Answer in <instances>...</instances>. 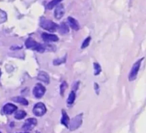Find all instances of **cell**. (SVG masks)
<instances>
[{
  "mask_svg": "<svg viewBox=\"0 0 146 133\" xmlns=\"http://www.w3.org/2000/svg\"><path fill=\"white\" fill-rule=\"evenodd\" d=\"M25 45L27 48L34 50V51H36L38 52L43 53L45 51V47L44 46L41 45V44H38V42H36L35 40L32 39L31 38H29L26 41Z\"/></svg>",
  "mask_w": 146,
  "mask_h": 133,
  "instance_id": "obj_1",
  "label": "cell"
},
{
  "mask_svg": "<svg viewBox=\"0 0 146 133\" xmlns=\"http://www.w3.org/2000/svg\"><path fill=\"white\" fill-rule=\"evenodd\" d=\"M40 26L46 31H50V32H54L56 30H58V25L54 21L48 19H41L40 21Z\"/></svg>",
  "mask_w": 146,
  "mask_h": 133,
  "instance_id": "obj_2",
  "label": "cell"
},
{
  "mask_svg": "<svg viewBox=\"0 0 146 133\" xmlns=\"http://www.w3.org/2000/svg\"><path fill=\"white\" fill-rule=\"evenodd\" d=\"M143 59V58H141V59L138 60V61H137V62H135V64H133V66L131 72H130L129 76H128V80H129L130 81H134V80H135V78H136Z\"/></svg>",
  "mask_w": 146,
  "mask_h": 133,
  "instance_id": "obj_3",
  "label": "cell"
},
{
  "mask_svg": "<svg viewBox=\"0 0 146 133\" xmlns=\"http://www.w3.org/2000/svg\"><path fill=\"white\" fill-rule=\"evenodd\" d=\"M32 112L36 116L41 117L46 112V108L43 103H37L33 108Z\"/></svg>",
  "mask_w": 146,
  "mask_h": 133,
  "instance_id": "obj_4",
  "label": "cell"
},
{
  "mask_svg": "<svg viewBox=\"0 0 146 133\" xmlns=\"http://www.w3.org/2000/svg\"><path fill=\"white\" fill-rule=\"evenodd\" d=\"M83 121V115L80 114V115H76L74 119L72 120L71 122H70L69 128L71 131H74L75 130L78 129L82 124Z\"/></svg>",
  "mask_w": 146,
  "mask_h": 133,
  "instance_id": "obj_5",
  "label": "cell"
},
{
  "mask_svg": "<svg viewBox=\"0 0 146 133\" xmlns=\"http://www.w3.org/2000/svg\"><path fill=\"white\" fill-rule=\"evenodd\" d=\"M46 93L45 87L41 83H37L33 89V95L36 98H41Z\"/></svg>",
  "mask_w": 146,
  "mask_h": 133,
  "instance_id": "obj_6",
  "label": "cell"
},
{
  "mask_svg": "<svg viewBox=\"0 0 146 133\" xmlns=\"http://www.w3.org/2000/svg\"><path fill=\"white\" fill-rule=\"evenodd\" d=\"M37 124V120L35 118H29L24 122V125H23L22 128L23 130L26 131L28 130H31Z\"/></svg>",
  "mask_w": 146,
  "mask_h": 133,
  "instance_id": "obj_7",
  "label": "cell"
},
{
  "mask_svg": "<svg viewBox=\"0 0 146 133\" xmlns=\"http://www.w3.org/2000/svg\"><path fill=\"white\" fill-rule=\"evenodd\" d=\"M65 14V9L63 4H58L54 10V17L56 19H61Z\"/></svg>",
  "mask_w": 146,
  "mask_h": 133,
  "instance_id": "obj_8",
  "label": "cell"
},
{
  "mask_svg": "<svg viewBox=\"0 0 146 133\" xmlns=\"http://www.w3.org/2000/svg\"><path fill=\"white\" fill-rule=\"evenodd\" d=\"M41 38L46 42H56L58 40V36L56 35L48 34V33H43L41 34Z\"/></svg>",
  "mask_w": 146,
  "mask_h": 133,
  "instance_id": "obj_9",
  "label": "cell"
},
{
  "mask_svg": "<svg viewBox=\"0 0 146 133\" xmlns=\"http://www.w3.org/2000/svg\"><path fill=\"white\" fill-rule=\"evenodd\" d=\"M17 110V107L12 103H7L3 108V111L7 115H11Z\"/></svg>",
  "mask_w": 146,
  "mask_h": 133,
  "instance_id": "obj_10",
  "label": "cell"
},
{
  "mask_svg": "<svg viewBox=\"0 0 146 133\" xmlns=\"http://www.w3.org/2000/svg\"><path fill=\"white\" fill-rule=\"evenodd\" d=\"M38 80L46 84H48L50 82V77L48 74L45 71H40L37 76Z\"/></svg>",
  "mask_w": 146,
  "mask_h": 133,
  "instance_id": "obj_11",
  "label": "cell"
},
{
  "mask_svg": "<svg viewBox=\"0 0 146 133\" xmlns=\"http://www.w3.org/2000/svg\"><path fill=\"white\" fill-rule=\"evenodd\" d=\"M68 22L70 26H71L74 30L78 31V30L79 29V24H78V22L77 21L76 19H75L73 18V17H69L68 18Z\"/></svg>",
  "mask_w": 146,
  "mask_h": 133,
  "instance_id": "obj_12",
  "label": "cell"
},
{
  "mask_svg": "<svg viewBox=\"0 0 146 133\" xmlns=\"http://www.w3.org/2000/svg\"><path fill=\"white\" fill-rule=\"evenodd\" d=\"M61 123L65 127H68V125L70 123L69 117H68V115H67V113L64 110L62 111V118H61Z\"/></svg>",
  "mask_w": 146,
  "mask_h": 133,
  "instance_id": "obj_13",
  "label": "cell"
},
{
  "mask_svg": "<svg viewBox=\"0 0 146 133\" xmlns=\"http://www.w3.org/2000/svg\"><path fill=\"white\" fill-rule=\"evenodd\" d=\"M58 29L61 34H66L69 32L68 26H67V24L64 22L61 23V24H60V26H58Z\"/></svg>",
  "mask_w": 146,
  "mask_h": 133,
  "instance_id": "obj_14",
  "label": "cell"
},
{
  "mask_svg": "<svg viewBox=\"0 0 146 133\" xmlns=\"http://www.w3.org/2000/svg\"><path fill=\"white\" fill-rule=\"evenodd\" d=\"M12 100L14 102L18 103L21 104V105H27L29 104L28 101H27L24 98H22V97H16V98H13Z\"/></svg>",
  "mask_w": 146,
  "mask_h": 133,
  "instance_id": "obj_15",
  "label": "cell"
},
{
  "mask_svg": "<svg viewBox=\"0 0 146 133\" xmlns=\"http://www.w3.org/2000/svg\"><path fill=\"white\" fill-rule=\"evenodd\" d=\"M26 116H27V112H26L24 111H17L15 115H14V118H15L17 120L24 119Z\"/></svg>",
  "mask_w": 146,
  "mask_h": 133,
  "instance_id": "obj_16",
  "label": "cell"
},
{
  "mask_svg": "<svg viewBox=\"0 0 146 133\" xmlns=\"http://www.w3.org/2000/svg\"><path fill=\"white\" fill-rule=\"evenodd\" d=\"M76 99V93L75 91H71L69 95H68V98L67 99V104L68 105H71L74 103V101Z\"/></svg>",
  "mask_w": 146,
  "mask_h": 133,
  "instance_id": "obj_17",
  "label": "cell"
},
{
  "mask_svg": "<svg viewBox=\"0 0 146 133\" xmlns=\"http://www.w3.org/2000/svg\"><path fill=\"white\" fill-rule=\"evenodd\" d=\"M62 0H52V1H50L48 4H47V9H52L53 8L56 7V6L58 5L60 2H61Z\"/></svg>",
  "mask_w": 146,
  "mask_h": 133,
  "instance_id": "obj_18",
  "label": "cell"
},
{
  "mask_svg": "<svg viewBox=\"0 0 146 133\" xmlns=\"http://www.w3.org/2000/svg\"><path fill=\"white\" fill-rule=\"evenodd\" d=\"M94 75H98L101 73V66L98 64V63H94Z\"/></svg>",
  "mask_w": 146,
  "mask_h": 133,
  "instance_id": "obj_19",
  "label": "cell"
},
{
  "mask_svg": "<svg viewBox=\"0 0 146 133\" xmlns=\"http://www.w3.org/2000/svg\"><path fill=\"white\" fill-rule=\"evenodd\" d=\"M67 87H68V85H67L66 82V81H64V82L61 83V86H60V94H61V96H64V93H65L66 89L67 88Z\"/></svg>",
  "mask_w": 146,
  "mask_h": 133,
  "instance_id": "obj_20",
  "label": "cell"
},
{
  "mask_svg": "<svg viewBox=\"0 0 146 133\" xmlns=\"http://www.w3.org/2000/svg\"><path fill=\"white\" fill-rule=\"evenodd\" d=\"M66 57L64 56V58H58V59H56L54 60L53 64H54V66H59L61 64H64V63L66 62Z\"/></svg>",
  "mask_w": 146,
  "mask_h": 133,
  "instance_id": "obj_21",
  "label": "cell"
},
{
  "mask_svg": "<svg viewBox=\"0 0 146 133\" xmlns=\"http://www.w3.org/2000/svg\"><path fill=\"white\" fill-rule=\"evenodd\" d=\"M91 36L87 37V38H86L85 40H84V42H83L82 45H81V48H82V49H84V48L88 47V46H89V44H90V41H91Z\"/></svg>",
  "mask_w": 146,
  "mask_h": 133,
  "instance_id": "obj_22",
  "label": "cell"
},
{
  "mask_svg": "<svg viewBox=\"0 0 146 133\" xmlns=\"http://www.w3.org/2000/svg\"><path fill=\"white\" fill-rule=\"evenodd\" d=\"M94 87H95V91H96V93L97 94H99V86H98V84L96 83H95V84H94Z\"/></svg>",
  "mask_w": 146,
  "mask_h": 133,
  "instance_id": "obj_23",
  "label": "cell"
},
{
  "mask_svg": "<svg viewBox=\"0 0 146 133\" xmlns=\"http://www.w3.org/2000/svg\"><path fill=\"white\" fill-rule=\"evenodd\" d=\"M1 71H0V76H1Z\"/></svg>",
  "mask_w": 146,
  "mask_h": 133,
  "instance_id": "obj_24",
  "label": "cell"
},
{
  "mask_svg": "<svg viewBox=\"0 0 146 133\" xmlns=\"http://www.w3.org/2000/svg\"><path fill=\"white\" fill-rule=\"evenodd\" d=\"M23 133H29V132H23Z\"/></svg>",
  "mask_w": 146,
  "mask_h": 133,
  "instance_id": "obj_25",
  "label": "cell"
},
{
  "mask_svg": "<svg viewBox=\"0 0 146 133\" xmlns=\"http://www.w3.org/2000/svg\"><path fill=\"white\" fill-rule=\"evenodd\" d=\"M0 133H1V132H0Z\"/></svg>",
  "mask_w": 146,
  "mask_h": 133,
  "instance_id": "obj_26",
  "label": "cell"
},
{
  "mask_svg": "<svg viewBox=\"0 0 146 133\" xmlns=\"http://www.w3.org/2000/svg\"><path fill=\"white\" fill-rule=\"evenodd\" d=\"M36 133H38V132H36Z\"/></svg>",
  "mask_w": 146,
  "mask_h": 133,
  "instance_id": "obj_27",
  "label": "cell"
}]
</instances>
